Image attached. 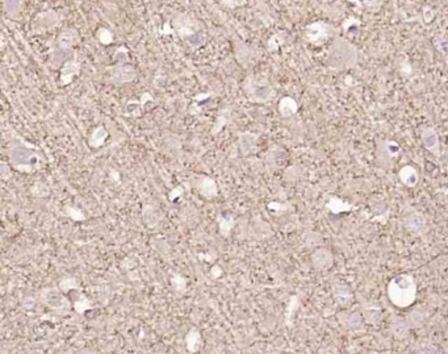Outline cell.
<instances>
[{
    "label": "cell",
    "instance_id": "obj_43",
    "mask_svg": "<svg viewBox=\"0 0 448 354\" xmlns=\"http://www.w3.org/2000/svg\"><path fill=\"white\" fill-rule=\"evenodd\" d=\"M297 307H298L297 296H292V298L289 299L288 307H287V324H288V325H291V317L292 315H293V312L297 309Z\"/></svg>",
    "mask_w": 448,
    "mask_h": 354
},
{
    "label": "cell",
    "instance_id": "obj_9",
    "mask_svg": "<svg viewBox=\"0 0 448 354\" xmlns=\"http://www.w3.org/2000/svg\"><path fill=\"white\" fill-rule=\"evenodd\" d=\"M137 79V70L130 65H114L109 69V82L114 86H123Z\"/></svg>",
    "mask_w": 448,
    "mask_h": 354
},
{
    "label": "cell",
    "instance_id": "obj_12",
    "mask_svg": "<svg viewBox=\"0 0 448 354\" xmlns=\"http://www.w3.org/2000/svg\"><path fill=\"white\" fill-rule=\"evenodd\" d=\"M338 321L342 328L348 332H362L364 328L363 316L356 311H341L338 314Z\"/></svg>",
    "mask_w": 448,
    "mask_h": 354
},
{
    "label": "cell",
    "instance_id": "obj_15",
    "mask_svg": "<svg viewBox=\"0 0 448 354\" xmlns=\"http://www.w3.org/2000/svg\"><path fill=\"white\" fill-rule=\"evenodd\" d=\"M310 262L317 271H325L334 265V256L326 248H317L310 256Z\"/></svg>",
    "mask_w": 448,
    "mask_h": 354
},
{
    "label": "cell",
    "instance_id": "obj_40",
    "mask_svg": "<svg viewBox=\"0 0 448 354\" xmlns=\"http://www.w3.org/2000/svg\"><path fill=\"white\" fill-rule=\"evenodd\" d=\"M98 40L102 45H111L113 42V33L107 28H100L98 31Z\"/></svg>",
    "mask_w": 448,
    "mask_h": 354
},
{
    "label": "cell",
    "instance_id": "obj_20",
    "mask_svg": "<svg viewBox=\"0 0 448 354\" xmlns=\"http://www.w3.org/2000/svg\"><path fill=\"white\" fill-rule=\"evenodd\" d=\"M78 42H79V33H78L77 29H65L57 37V45H58L59 49L65 50V52L74 49V47Z\"/></svg>",
    "mask_w": 448,
    "mask_h": 354
},
{
    "label": "cell",
    "instance_id": "obj_3",
    "mask_svg": "<svg viewBox=\"0 0 448 354\" xmlns=\"http://www.w3.org/2000/svg\"><path fill=\"white\" fill-rule=\"evenodd\" d=\"M242 90L250 103L263 104L271 102L276 91L266 74H249L242 83Z\"/></svg>",
    "mask_w": 448,
    "mask_h": 354
},
{
    "label": "cell",
    "instance_id": "obj_36",
    "mask_svg": "<svg viewBox=\"0 0 448 354\" xmlns=\"http://www.w3.org/2000/svg\"><path fill=\"white\" fill-rule=\"evenodd\" d=\"M142 215H144L145 224L150 227V228H153V227H155L158 224L157 211H155V208L153 206H145Z\"/></svg>",
    "mask_w": 448,
    "mask_h": 354
},
{
    "label": "cell",
    "instance_id": "obj_8",
    "mask_svg": "<svg viewBox=\"0 0 448 354\" xmlns=\"http://www.w3.org/2000/svg\"><path fill=\"white\" fill-rule=\"evenodd\" d=\"M194 187L206 201H212L218 195V186L216 179L206 175V174L194 176Z\"/></svg>",
    "mask_w": 448,
    "mask_h": 354
},
{
    "label": "cell",
    "instance_id": "obj_33",
    "mask_svg": "<svg viewBox=\"0 0 448 354\" xmlns=\"http://www.w3.org/2000/svg\"><path fill=\"white\" fill-rule=\"evenodd\" d=\"M63 212H65V215L67 216L68 219H71L75 223H82L87 220L86 212L77 206H70V204H67V206H65V208H63Z\"/></svg>",
    "mask_w": 448,
    "mask_h": 354
},
{
    "label": "cell",
    "instance_id": "obj_22",
    "mask_svg": "<svg viewBox=\"0 0 448 354\" xmlns=\"http://www.w3.org/2000/svg\"><path fill=\"white\" fill-rule=\"evenodd\" d=\"M184 344L188 353L194 354L200 351V349L203 348V336H201L200 330H197L196 328H192V329L185 335Z\"/></svg>",
    "mask_w": 448,
    "mask_h": 354
},
{
    "label": "cell",
    "instance_id": "obj_10",
    "mask_svg": "<svg viewBox=\"0 0 448 354\" xmlns=\"http://www.w3.org/2000/svg\"><path fill=\"white\" fill-rule=\"evenodd\" d=\"M402 225L413 236H420L426 229V217L419 211H408L402 219Z\"/></svg>",
    "mask_w": 448,
    "mask_h": 354
},
{
    "label": "cell",
    "instance_id": "obj_35",
    "mask_svg": "<svg viewBox=\"0 0 448 354\" xmlns=\"http://www.w3.org/2000/svg\"><path fill=\"white\" fill-rule=\"evenodd\" d=\"M286 41V33L284 32H279V33H275L273 36H271L270 40L267 41V50L270 53L277 52L280 49L282 43Z\"/></svg>",
    "mask_w": 448,
    "mask_h": 354
},
{
    "label": "cell",
    "instance_id": "obj_18",
    "mask_svg": "<svg viewBox=\"0 0 448 354\" xmlns=\"http://www.w3.org/2000/svg\"><path fill=\"white\" fill-rule=\"evenodd\" d=\"M332 293L335 303L342 305V307H347V305H350L351 303L353 302V293L348 284L338 283V282H335V283L333 284Z\"/></svg>",
    "mask_w": 448,
    "mask_h": 354
},
{
    "label": "cell",
    "instance_id": "obj_44",
    "mask_svg": "<svg viewBox=\"0 0 448 354\" xmlns=\"http://www.w3.org/2000/svg\"><path fill=\"white\" fill-rule=\"evenodd\" d=\"M184 186H176V187H174L172 188V190H170V192H169V201L170 202H176L178 201V199H180L181 196H183V195H184Z\"/></svg>",
    "mask_w": 448,
    "mask_h": 354
},
{
    "label": "cell",
    "instance_id": "obj_24",
    "mask_svg": "<svg viewBox=\"0 0 448 354\" xmlns=\"http://www.w3.org/2000/svg\"><path fill=\"white\" fill-rule=\"evenodd\" d=\"M108 130L104 125H98L93 128L88 137V146L92 149L102 148L108 139Z\"/></svg>",
    "mask_w": 448,
    "mask_h": 354
},
{
    "label": "cell",
    "instance_id": "obj_7",
    "mask_svg": "<svg viewBox=\"0 0 448 354\" xmlns=\"http://www.w3.org/2000/svg\"><path fill=\"white\" fill-rule=\"evenodd\" d=\"M401 153V146L396 141H381L378 146L376 157L378 162L385 169H390L397 157Z\"/></svg>",
    "mask_w": 448,
    "mask_h": 354
},
{
    "label": "cell",
    "instance_id": "obj_4",
    "mask_svg": "<svg viewBox=\"0 0 448 354\" xmlns=\"http://www.w3.org/2000/svg\"><path fill=\"white\" fill-rule=\"evenodd\" d=\"M358 61V52L348 41L335 38L328 50L326 65L334 70H346L355 66Z\"/></svg>",
    "mask_w": 448,
    "mask_h": 354
},
{
    "label": "cell",
    "instance_id": "obj_34",
    "mask_svg": "<svg viewBox=\"0 0 448 354\" xmlns=\"http://www.w3.org/2000/svg\"><path fill=\"white\" fill-rule=\"evenodd\" d=\"M327 210L333 213H341V212H347L352 208L351 204H348L347 202L342 201V199H338V197H332L330 201L326 204Z\"/></svg>",
    "mask_w": 448,
    "mask_h": 354
},
{
    "label": "cell",
    "instance_id": "obj_29",
    "mask_svg": "<svg viewBox=\"0 0 448 354\" xmlns=\"http://www.w3.org/2000/svg\"><path fill=\"white\" fill-rule=\"evenodd\" d=\"M93 307H95V305H93L92 300L82 293L78 295V299L77 300H74V303H73V308H74V311L77 312L79 316H82V315H84L86 312L93 309Z\"/></svg>",
    "mask_w": 448,
    "mask_h": 354
},
{
    "label": "cell",
    "instance_id": "obj_49",
    "mask_svg": "<svg viewBox=\"0 0 448 354\" xmlns=\"http://www.w3.org/2000/svg\"><path fill=\"white\" fill-rule=\"evenodd\" d=\"M34 303H36V300H34L33 296L28 295V296H25V298L22 299L21 305H22V308H24V309H32V308L34 307Z\"/></svg>",
    "mask_w": 448,
    "mask_h": 354
},
{
    "label": "cell",
    "instance_id": "obj_2",
    "mask_svg": "<svg viewBox=\"0 0 448 354\" xmlns=\"http://www.w3.org/2000/svg\"><path fill=\"white\" fill-rule=\"evenodd\" d=\"M388 298L397 308H409L417 299L418 286L413 274L402 273L389 280L387 287Z\"/></svg>",
    "mask_w": 448,
    "mask_h": 354
},
{
    "label": "cell",
    "instance_id": "obj_37",
    "mask_svg": "<svg viewBox=\"0 0 448 354\" xmlns=\"http://www.w3.org/2000/svg\"><path fill=\"white\" fill-rule=\"evenodd\" d=\"M114 62H116V65H126V63H129L130 58H129V52L126 49L125 47H120L119 49H116L114 52V56H113Z\"/></svg>",
    "mask_w": 448,
    "mask_h": 354
},
{
    "label": "cell",
    "instance_id": "obj_52",
    "mask_svg": "<svg viewBox=\"0 0 448 354\" xmlns=\"http://www.w3.org/2000/svg\"><path fill=\"white\" fill-rule=\"evenodd\" d=\"M7 171H8V170H7V167H6V163H2V178L3 179H7Z\"/></svg>",
    "mask_w": 448,
    "mask_h": 354
},
{
    "label": "cell",
    "instance_id": "obj_48",
    "mask_svg": "<svg viewBox=\"0 0 448 354\" xmlns=\"http://www.w3.org/2000/svg\"><path fill=\"white\" fill-rule=\"evenodd\" d=\"M108 178L111 179L112 182H113L116 186L121 185L120 171H117L116 169H109V171H108Z\"/></svg>",
    "mask_w": 448,
    "mask_h": 354
},
{
    "label": "cell",
    "instance_id": "obj_16",
    "mask_svg": "<svg viewBox=\"0 0 448 354\" xmlns=\"http://www.w3.org/2000/svg\"><path fill=\"white\" fill-rule=\"evenodd\" d=\"M80 70H82V63L77 58L65 62L59 71V84L62 87H66L73 83V80L80 74Z\"/></svg>",
    "mask_w": 448,
    "mask_h": 354
},
{
    "label": "cell",
    "instance_id": "obj_38",
    "mask_svg": "<svg viewBox=\"0 0 448 354\" xmlns=\"http://www.w3.org/2000/svg\"><path fill=\"white\" fill-rule=\"evenodd\" d=\"M22 0H4V8L10 16H16L20 12Z\"/></svg>",
    "mask_w": 448,
    "mask_h": 354
},
{
    "label": "cell",
    "instance_id": "obj_19",
    "mask_svg": "<svg viewBox=\"0 0 448 354\" xmlns=\"http://www.w3.org/2000/svg\"><path fill=\"white\" fill-rule=\"evenodd\" d=\"M218 227V234L224 238H229L237 225V219L231 213H218L216 216Z\"/></svg>",
    "mask_w": 448,
    "mask_h": 354
},
{
    "label": "cell",
    "instance_id": "obj_47",
    "mask_svg": "<svg viewBox=\"0 0 448 354\" xmlns=\"http://www.w3.org/2000/svg\"><path fill=\"white\" fill-rule=\"evenodd\" d=\"M247 3V0H221V4L227 8H238Z\"/></svg>",
    "mask_w": 448,
    "mask_h": 354
},
{
    "label": "cell",
    "instance_id": "obj_41",
    "mask_svg": "<svg viewBox=\"0 0 448 354\" xmlns=\"http://www.w3.org/2000/svg\"><path fill=\"white\" fill-rule=\"evenodd\" d=\"M319 241H321V236H319V234H317L316 232H309V233L305 234L304 247L314 248L318 245Z\"/></svg>",
    "mask_w": 448,
    "mask_h": 354
},
{
    "label": "cell",
    "instance_id": "obj_6",
    "mask_svg": "<svg viewBox=\"0 0 448 354\" xmlns=\"http://www.w3.org/2000/svg\"><path fill=\"white\" fill-rule=\"evenodd\" d=\"M174 32L178 34L181 40H190L196 36L199 32V24L190 13L181 12L176 15L171 21Z\"/></svg>",
    "mask_w": 448,
    "mask_h": 354
},
{
    "label": "cell",
    "instance_id": "obj_21",
    "mask_svg": "<svg viewBox=\"0 0 448 354\" xmlns=\"http://www.w3.org/2000/svg\"><path fill=\"white\" fill-rule=\"evenodd\" d=\"M398 178L402 185H405L406 187H415L419 183V172L414 166L405 165L399 169Z\"/></svg>",
    "mask_w": 448,
    "mask_h": 354
},
{
    "label": "cell",
    "instance_id": "obj_11",
    "mask_svg": "<svg viewBox=\"0 0 448 354\" xmlns=\"http://www.w3.org/2000/svg\"><path fill=\"white\" fill-rule=\"evenodd\" d=\"M238 149L242 157H249L251 154L258 151L259 146V135L254 132H241L238 133Z\"/></svg>",
    "mask_w": 448,
    "mask_h": 354
},
{
    "label": "cell",
    "instance_id": "obj_14",
    "mask_svg": "<svg viewBox=\"0 0 448 354\" xmlns=\"http://www.w3.org/2000/svg\"><path fill=\"white\" fill-rule=\"evenodd\" d=\"M330 27L326 25L325 23L317 21L313 24L308 25L306 29H305V38L309 41L310 43H314V45H321V43L325 42L326 40L330 36Z\"/></svg>",
    "mask_w": 448,
    "mask_h": 354
},
{
    "label": "cell",
    "instance_id": "obj_32",
    "mask_svg": "<svg viewBox=\"0 0 448 354\" xmlns=\"http://www.w3.org/2000/svg\"><path fill=\"white\" fill-rule=\"evenodd\" d=\"M381 309L376 305H365L363 308V319L369 324H378L381 320Z\"/></svg>",
    "mask_w": 448,
    "mask_h": 354
},
{
    "label": "cell",
    "instance_id": "obj_45",
    "mask_svg": "<svg viewBox=\"0 0 448 354\" xmlns=\"http://www.w3.org/2000/svg\"><path fill=\"white\" fill-rule=\"evenodd\" d=\"M197 259L200 261L206 262V263H215L216 259H217V256H216L215 253L212 252H203V253H199L197 254Z\"/></svg>",
    "mask_w": 448,
    "mask_h": 354
},
{
    "label": "cell",
    "instance_id": "obj_31",
    "mask_svg": "<svg viewBox=\"0 0 448 354\" xmlns=\"http://www.w3.org/2000/svg\"><path fill=\"white\" fill-rule=\"evenodd\" d=\"M406 319H408V321H409V324H410L411 328H418V326H420L422 324L425 323V321H426L427 312H426V309H423L422 307L414 308V309H411V311L409 312L408 317H406Z\"/></svg>",
    "mask_w": 448,
    "mask_h": 354
},
{
    "label": "cell",
    "instance_id": "obj_50",
    "mask_svg": "<svg viewBox=\"0 0 448 354\" xmlns=\"http://www.w3.org/2000/svg\"><path fill=\"white\" fill-rule=\"evenodd\" d=\"M154 99L153 96L150 95L149 93H144L141 95V99H139V103H141V107H145V105L148 104V102H153Z\"/></svg>",
    "mask_w": 448,
    "mask_h": 354
},
{
    "label": "cell",
    "instance_id": "obj_5",
    "mask_svg": "<svg viewBox=\"0 0 448 354\" xmlns=\"http://www.w3.org/2000/svg\"><path fill=\"white\" fill-rule=\"evenodd\" d=\"M37 298L43 305H46L56 312H67L73 307V304L68 302V299L63 295L58 286L45 287L43 290H41Z\"/></svg>",
    "mask_w": 448,
    "mask_h": 354
},
{
    "label": "cell",
    "instance_id": "obj_1",
    "mask_svg": "<svg viewBox=\"0 0 448 354\" xmlns=\"http://www.w3.org/2000/svg\"><path fill=\"white\" fill-rule=\"evenodd\" d=\"M10 161L15 170L32 174L40 170L43 156L37 146L17 137L10 146Z\"/></svg>",
    "mask_w": 448,
    "mask_h": 354
},
{
    "label": "cell",
    "instance_id": "obj_26",
    "mask_svg": "<svg viewBox=\"0 0 448 354\" xmlns=\"http://www.w3.org/2000/svg\"><path fill=\"white\" fill-rule=\"evenodd\" d=\"M234 52H235V58H237V61H238V63H240L242 68L247 69V66H249L250 61H251V58H252V54H251V50H250V48L243 42H237Z\"/></svg>",
    "mask_w": 448,
    "mask_h": 354
},
{
    "label": "cell",
    "instance_id": "obj_51",
    "mask_svg": "<svg viewBox=\"0 0 448 354\" xmlns=\"http://www.w3.org/2000/svg\"><path fill=\"white\" fill-rule=\"evenodd\" d=\"M210 96H212V94H209V93H206V94H199V95H196L194 98V100L195 102H205V100H208L209 98H210Z\"/></svg>",
    "mask_w": 448,
    "mask_h": 354
},
{
    "label": "cell",
    "instance_id": "obj_39",
    "mask_svg": "<svg viewBox=\"0 0 448 354\" xmlns=\"http://www.w3.org/2000/svg\"><path fill=\"white\" fill-rule=\"evenodd\" d=\"M49 192V187L42 182H36L31 187V194L36 197H46Z\"/></svg>",
    "mask_w": 448,
    "mask_h": 354
},
{
    "label": "cell",
    "instance_id": "obj_46",
    "mask_svg": "<svg viewBox=\"0 0 448 354\" xmlns=\"http://www.w3.org/2000/svg\"><path fill=\"white\" fill-rule=\"evenodd\" d=\"M209 275H210V278L215 280L220 279V278L224 275V269H222L220 265H217V263H213L212 268H210V271H209Z\"/></svg>",
    "mask_w": 448,
    "mask_h": 354
},
{
    "label": "cell",
    "instance_id": "obj_25",
    "mask_svg": "<svg viewBox=\"0 0 448 354\" xmlns=\"http://www.w3.org/2000/svg\"><path fill=\"white\" fill-rule=\"evenodd\" d=\"M170 284H171V289L174 290L176 296H183L187 293L188 280L180 273H172L171 277H170Z\"/></svg>",
    "mask_w": 448,
    "mask_h": 354
},
{
    "label": "cell",
    "instance_id": "obj_23",
    "mask_svg": "<svg viewBox=\"0 0 448 354\" xmlns=\"http://www.w3.org/2000/svg\"><path fill=\"white\" fill-rule=\"evenodd\" d=\"M277 111H279L280 116L284 119L295 116L298 112V103L292 96H284L280 99L279 104H277Z\"/></svg>",
    "mask_w": 448,
    "mask_h": 354
},
{
    "label": "cell",
    "instance_id": "obj_53",
    "mask_svg": "<svg viewBox=\"0 0 448 354\" xmlns=\"http://www.w3.org/2000/svg\"><path fill=\"white\" fill-rule=\"evenodd\" d=\"M447 171H448V165H447Z\"/></svg>",
    "mask_w": 448,
    "mask_h": 354
},
{
    "label": "cell",
    "instance_id": "obj_17",
    "mask_svg": "<svg viewBox=\"0 0 448 354\" xmlns=\"http://www.w3.org/2000/svg\"><path fill=\"white\" fill-rule=\"evenodd\" d=\"M411 326L409 324L408 319L406 317H402L399 315L392 317V320L389 323V330L390 335L394 337L396 340H405L409 337V333H410Z\"/></svg>",
    "mask_w": 448,
    "mask_h": 354
},
{
    "label": "cell",
    "instance_id": "obj_42",
    "mask_svg": "<svg viewBox=\"0 0 448 354\" xmlns=\"http://www.w3.org/2000/svg\"><path fill=\"white\" fill-rule=\"evenodd\" d=\"M267 210L270 211L272 215L279 216V215H282V213L286 212L287 206L286 204L280 203V202H270V203L267 204Z\"/></svg>",
    "mask_w": 448,
    "mask_h": 354
},
{
    "label": "cell",
    "instance_id": "obj_13",
    "mask_svg": "<svg viewBox=\"0 0 448 354\" xmlns=\"http://www.w3.org/2000/svg\"><path fill=\"white\" fill-rule=\"evenodd\" d=\"M420 141L427 151L433 154L434 157L440 158V140L435 128L433 126L423 128L420 132Z\"/></svg>",
    "mask_w": 448,
    "mask_h": 354
},
{
    "label": "cell",
    "instance_id": "obj_28",
    "mask_svg": "<svg viewBox=\"0 0 448 354\" xmlns=\"http://www.w3.org/2000/svg\"><path fill=\"white\" fill-rule=\"evenodd\" d=\"M231 115L230 108H222L221 111L218 112L217 117H216L215 124H213L212 129H210V135L217 136L218 133H221V130L224 129L226 124L229 123V116Z\"/></svg>",
    "mask_w": 448,
    "mask_h": 354
},
{
    "label": "cell",
    "instance_id": "obj_30",
    "mask_svg": "<svg viewBox=\"0 0 448 354\" xmlns=\"http://www.w3.org/2000/svg\"><path fill=\"white\" fill-rule=\"evenodd\" d=\"M58 15L53 11H48V12L40 13L36 19V24L42 29L52 28L54 25L58 24Z\"/></svg>",
    "mask_w": 448,
    "mask_h": 354
},
{
    "label": "cell",
    "instance_id": "obj_27",
    "mask_svg": "<svg viewBox=\"0 0 448 354\" xmlns=\"http://www.w3.org/2000/svg\"><path fill=\"white\" fill-rule=\"evenodd\" d=\"M57 286L59 287V290L63 294H68L71 291H82V286H80L79 280L74 275H66V277L61 278L58 280Z\"/></svg>",
    "mask_w": 448,
    "mask_h": 354
}]
</instances>
